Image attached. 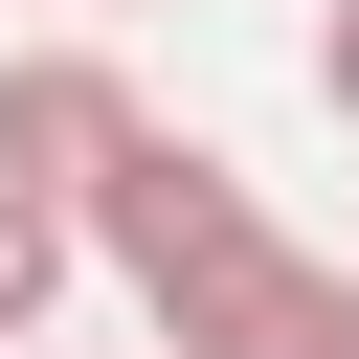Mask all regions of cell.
Masks as SVG:
<instances>
[{"label": "cell", "mask_w": 359, "mask_h": 359, "mask_svg": "<svg viewBox=\"0 0 359 359\" xmlns=\"http://www.w3.org/2000/svg\"><path fill=\"white\" fill-rule=\"evenodd\" d=\"M135 314H157V359H359V269H337V247H292L269 202H247V224H202Z\"/></svg>", "instance_id": "1"}, {"label": "cell", "mask_w": 359, "mask_h": 359, "mask_svg": "<svg viewBox=\"0 0 359 359\" xmlns=\"http://www.w3.org/2000/svg\"><path fill=\"white\" fill-rule=\"evenodd\" d=\"M135 135H157V112H135V67H112V45H0V180L90 202Z\"/></svg>", "instance_id": "2"}, {"label": "cell", "mask_w": 359, "mask_h": 359, "mask_svg": "<svg viewBox=\"0 0 359 359\" xmlns=\"http://www.w3.org/2000/svg\"><path fill=\"white\" fill-rule=\"evenodd\" d=\"M67 269H90V202H45V180H0V359H45V314H67Z\"/></svg>", "instance_id": "3"}, {"label": "cell", "mask_w": 359, "mask_h": 359, "mask_svg": "<svg viewBox=\"0 0 359 359\" xmlns=\"http://www.w3.org/2000/svg\"><path fill=\"white\" fill-rule=\"evenodd\" d=\"M314 112L359 135V0H314Z\"/></svg>", "instance_id": "4"}, {"label": "cell", "mask_w": 359, "mask_h": 359, "mask_svg": "<svg viewBox=\"0 0 359 359\" xmlns=\"http://www.w3.org/2000/svg\"><path fill=\"white\" fill-rule=\"evenodd\" d=\"M90 22H135V0H90Z\"/></svg>", "instance_id": "5"}]
</instances>
